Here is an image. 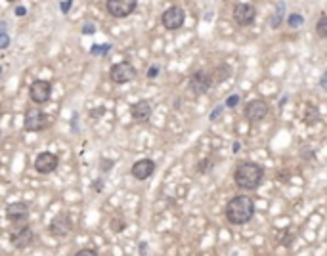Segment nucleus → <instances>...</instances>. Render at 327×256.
Returning <instances> with one entry per match:
<instances>
[{"label":"nucleus","mask_w":327,"mask_h":256,"mask_svg":"<svg viewBox=\"0 0 327 256\" xmlns=\"http://www.w3.org/2000/svg\"><path fill=\"white\" fill-rule=\"evenodd\" d=\"M262 178H264V168L259 162H251V160H243L235 166L233 172V182L237 188L245 190V192H253L261 186Z\"/></svg>","instance_id":"nucleus-1"},{"label":"nucleus","mask_w":327,"mask_h":256,"mask_svg":"<svg viewBox=\"0 0 327 256\" xmlns=\"http://www.w3.org/2000/svg\"><path fill=\"white\" fill-rule=\"evenodd\" d=\"M255 216V201L249 195H237L229 199L226 205V218L229 224L243 225L249 224Z\"/></svg>","instance_id":"nucleus-2"},{"label":"nucleus","mask_w":327,"mask_h":256,"mask_svg":"<svg viewBox=\"0 0 327 256\" xmlns=\"http://www.w3.org/2000/svg\"><path fill=\"white\" fill-rule=\"evenodd\" d=\"M136 79V69L131 62H119V64L111 65L109 69V80L113 84H127Z\"/></svg>","instance_id":"nucleus-3"},{"label":"nucleus","mask_w":327,"mask_h":256,"mask_svg":"<svg viewBox=\"0 0 327 256\" xmlns=\"http://www.w3.org/2000/svg\"><path fill=\"white\" fill-rule=\"evenodd\" d=\"M6 218L16 224L17 227H23V225L29 224V205L23 203V201H16V203H10L6 207Z\"/></svg>","instance_id":"nucleus-4"},{"label":"nucleus","mask_w":327,"mask_h":256,"mask_svg":"<svg viewBox=\"0 0 327 256\" xmlns=\"http://www.w3.org/2000/svg\"><path fill=\"white\" fill-rule=\"evenodd\" d=\"M23 125H25V130H27V132H42L44 128L50 125V117H48L42 109L31 107V109H27V113H25Z\"/></svg>","instance_id":"nucleus-5"},{"label":"nucleus","mask_w":327,"mask_h":256,"mask_svg":"<svg viewBox=\"0 0 327 256\" xmlns=\"http://www.w3.org/2000/svg\"><path fill=\"white\" fill-rule=\"evenodd\" d=\"M29 97L36 105L48 103L50 97H52V82L50 80H42V79L33 80L31 86H29Z\"/></svg>","instance_id":"nucleus-6"},{"label":"nucleus","mask_w":327,"mask_h":256,"mask_svg":"<svg viewBox=\"0 0 327 256\" xmlns=\"http://www.w3.org/2000/svg\"><path fill=\"white\" fill-rule=\"evenodd\" d=\"M186 21V12L180 6H170L166 8L161 16V23L166 31H178Z\"/></svg>","instance_id":"nucleus-7"},{"label":"nucleus","mask_w":327,"mask_h":256,"mask_svg":"<svg viewBox=\"0 0 327 256\" xmlns=\"http://www.w3.org/2000/svg\"><path fill=\"white\" fill-rule=\"evenodd\" d=\"M214 79H213V73L205 71V69H199L196 71L192 77H190V90L196 94V96H203L211 90Z\"/></svg>","instance_id":"nucleus-8"},{"label":"nucleus","mask_w":327,"mask_h":256,"mask_svg":"<svg viewBox=\"0 0 327 256\" xmlns=\"http://www.w3.org/2000/svg\"><path fill=\"white\" fill-rule=\"evenodd\" d=\"M73 231V218L69 212H60L48 224V233L52 237H65Z\"/></svg>","instance_id":"nucleus-9"},{"label":"nucleus","mask_w":327,"mask_h":256,"mask_svg":"<svg viewBox=\"0 0 327 256\" xmlns=\"http://www.w3.org/2000/svg\"><path fill=\"white\" fill-rule=\"evenodd\" d=\"M136 8H138L136 0H107L105 2V10L109 12V16H113L117 19L129 17L131 14H134Z\"/></svg>","instance_id":"nucleus-10"},{"label":"nucleus","mask_w":327,"mask_h":256,"mask_svg":"<svg viewBox=\"0 0 327 256\" xmlns=\"http://www.w3.org/2000/svg\"><path fill=\"white\" fill-rule=\"evenodd\" d=\"M257 19V8L247 2H239L233 6V21L241 27H249Z\"/></svg>","instance_id":"nucleus-11"},{"label":"nucleus","mask_w":327,"mask_h":256,"mask_svg":"<svg viewBox=\"0 0 327 256\" xmlns=\"http://www.w3.org/2000/svg\"><path fill=\"white\" fill-rule=\"evenodd\" d=\"M268 113H270V107L262 99H253V101H249L245 105V117L251 123H261L268 117Z\"/></svg>","instance_id":"nucleus-12"},{"label":"nucleus","mask_w":327,"mask_h":256,"mask_svg":"<svg viewBox=\"0 0 327 256\" xmlns=\"http://www.w3.org/2000/svg\"><path fill=\"white\" fill-rule=\"evenodd\" d=\"M58 164H60L58 155H54L50 151H42L34 159V170L40 172V174H50V172H54L58 168Z\"/></svg>","instance_id":"nucleus-13"},{"label":"nucleus","mask_w":327,"mask_h":256,"mask_svg":"<svg viewBox=\"0 0 327 256\" xmlns=\"http://www.w3.org/2000/svg\"><path fill=\"white\" fill-rule=\"evenodd\" d=\"M155 168H157V164H155V160L153 159H140L132 164L131 174L136 178V180L144 182V180H147V178L155 172Z\"/></svg>","instance_id":"nucleus-14"},{"label":"nucleus","mask_w":327,"mask_h":256,"mask_svg":"<svg viewBox=\"0 0 327 256\" xmlns=\"http://www.w3.org/2000/svg\"><path fill=\"white\" fill-rule=\"evenodd\" d=\"M33 241H34V231L31 229V225H23L16 233L10 235V243L16 249H27L29 245H33Z\"/></svg>","instance_id":"nucleus-15"},{"label":"nucleus","mask_w":327,"mask_h":256,"mask_svg":"<svg viewBox=\"0 0 327 256\" xmlns=\"http://www.w3.org/2000/svg\"><path fill=\"white\" fill-rule=\"evenodd\" d=\"M151 113H153V109H151V103L147 99H140L138 103H134L131 107V115L136 123H147Z\"/></svg>","instance_id":"nucleus-16"},{"label":"nucleus","mask_w":327,"mask_h":256,"mask_svg":"<svg viewBox=\"0 0 327 256\" xmlns=\"http://www.w3.org/2000/svg\"><path fill=\"white\" fill-rule=\"evenodd\" d=\"M283 16H285V4H278L276 6V14L272 16V19H270V27L272 29H278L281 23H283Z\"/></svg>","instance_id":"nucleus-17"},{"label":"nucleus","mask_w":327,"mask_h":256,"mask_svg":"<svg viewBox=\"0 0 327 256\" xmlns=\"http://www.w3.org/2000/svg\"><path fill=\"white\" fill-rule=\"evenodd\" d=\"M111 52V44H92L90 46V54L92 56H98V58H103Z\"/></svg>","instance_id":"nucleus-18"},{"label":"nucleus","mask_w":327,"mask_h":256,"mask_svg":"<svg viewBox=\"0 0 327 256\" xmlns=\"http://www.w3.org/2000/svg\"><path fill=\"white\" fill-rule=\"evenodd\" d=\"M316 32L320 38H327V14L320 16V19L316 23Z\"/></svg>","instance_id":"nucleus-19"},{"label":"nucleus","mask_w":327,"mask_h":256,"mask_svg":"<svg viewBox=\"0 0 327 256\" xmlns=\"http://www.w3.org/2000/svg\"><path fill=\"white\" fill-rule=\"evenodd\" d=\"M302 23H304V17H302L300 14H291V16H289V19H287V25H289V27H293V29L300 27Z\"/></svg>","instance_id":"nucleus-20"},{"label":"nucleus","mask_w":327,"mask_h":256,"mask_svg":"<svg viewBox=\"0 0 327 256\" xmlns=\"http://www.w3.org/2000/svg\"><path fill=\"white\" fill-rule=\"evenodd\" d=\"M239 101H241V96H239V94H231V96H228V99H226L224 107L233 109V107H237V105H239Z\"/></svg>","instance_id":"nucleus-21"},{"label":"nucleus","mask_w":327,"mask_h":256,"mask_svg":"<svg viewBox=\"0 0 327 256\" xmlns=\"http://www.w3.org/2000/svg\"><path fill=\"white\" fill-rule=\"evenodd\" d=\"M10 34L6 31H0V50H6L8 46H10Z\"/></svg>","instance_id":"nucleus-22"},{"label":"nucleus","mask_w":327,"mask_h":256,"mask_svg":"<svg viewBox=\"0 0 327 256\" xmlns=\"http://www.w3.org/2000/svg\"><path fill=\"white\" fill-rule=\"evenodd\" d=\"M99 162H101V164H99V170H101V172H109V170L113 168V164H115L113 160H109V159H101Z\"/></svg>","instance_id":"nucleus-23"},{"label":"nucleus","mask_w":327,"mask_h":256,"mask_svg":"<svg viewBox=\"0 0 327 256\" xmlns=\"http://www.w3.org/2000/svg\"><path fill=\"white\" fill-rule=\"evenodd\" d=\"M73 256H99L94 249H81V251H77Z\"/></svg>","instance_id":"nucleus-24"},{"label":"nucleus","mask_w":327,"mask_h":256,"mask_svg":"<svg viewBox=\"0 0 327 256\" xmlns=\"http://www.w3.org/2000/svg\"><path fill=\"white\" fill-rule=\"evenodd\" d=\"M94 32H96V25H94V23H84L82 34H94Z\"/></svg>","instance_id":"nucleus-25"},{"label":"nucleus","mask_w":327,"mask_h":256,"mask_svg":"<svg viewBox=\"0 0 327 256\" xmlns=\"http://www.w3.org/2000/svg\"><path fill=\"white\" fill-rule=\"evenodd\" d=\"M159 75V67L157 65H151L149 69H147V79H155Z\"/></svg>","instance_id":"nucleus-26"},{"label":"nucleus","mask_w":327,"mask_h":256,"mask_svg":"<svg viewBox=\"0 0 327 256\" xmlns=\"http://www.w3.org/2000/svg\"><path fill=\"white\" fill-rule=\"evenodd\" d=\"M73 8V2L71 0H67V2H60V10L64 12V14H69V10Z\"/></svg>","instance_id":"nucleus-27"},{"label":"nucleus","mask_w":327,"mask_h":256,"mask_svg":"<svg viewBox=\"0 0 327 256\" xmlns=\"http://www.w3.org/2000/svg\"><path fill=\"white\" fill-rule=\"evenodd\" d=\"M201 162H203V164H199V166H197V170H199V172H207V170L211 168V160L205 159V160H201Z\"/></svg>","instance_id":"nucleus-28"},{"label":"nucleus","mask_w":327,"mask_h":256,"mask_svg":"<svg viewBox=\"0 0 327 256\" xmlns=\"http://www.w3.org/2000/svg\"><path fill=\"white\" fill-rule=\"evenodd\" d=\"M222 109H224V105H218V107H216V109L211 113V121H216V119H218V115L222 113Z\"/></svg>","instance_id":"nucleus-29"},{"label":"nucleus","mask_w":327,"mask_h":256,"mask_svg":"<svg viewBox=\"0 0 327 256\" xmlns=\"http://www.w3.org/2000/svg\"><path fill=\"white\" fill-rule=\"evenodd\" d=\"M14 14H16V16H19V17H23V16L27 14V10H25V6H16Z\"/></svg>","instance_id":"nucleus-30"},{"label":"nucleus","mask_w":327,"mask_h":256,"mask_svg":"<svg viewBox=\"0 0 327 256\" xmlns=\"http://www.w3.org/2000/svg\"><path fill=\"white\" fill-rule=\"evenodd\" d=\"M320 86H322V90H326L327 92V71L322 75V79H320Z\"/></svg>","instance_id":"nucleus-31"},{"label":"nucleus","mask_w":327,"mask_h":256,"mask_svg":"<svg viewBox=\"0 0 327 256\" xmlns=\"http://www.w3.org/2000/svg\"><path fill=\"white\" fill-rule=\"evenodd\" d=\"M94 190H96V192H101V178H98V180H96V182H94Z\"/></svg>","instance_id":"nucleus-32"},{"label":"nucleus","mask_w":327,"mask_h":256,"mask_svg":"<svg viewBox=\"0 0 327 256\" xmlns=\"http://www.w3.org/2000/svg\"><path fill=\"white\" fill-rule=\"evenodd\" d=\"M239 149H241V144H239V142H235V144H233V153H237Z\"/></svg>","instance_id":"nucleus-33"},{"label":"nucleus","mask_w":327,"mask_h":256,"mask_svg":"<svg viewBox=\"0 0 327 256\" xmlns=\"http://www.w3.org/2000/svg\"><path fill=\"white\" fill-rule=\"evenodd\" d=\"M0 77H2V67H0Z\"/></svg>","instance_id":"nucleus-34"},{"label":"nucleus","mask_w":327,"mask_h":256,"mask_svg":"<svg viewBox=\"0 0 327 256\" xmlns=\"http://www.w3.org/2000/svg\"><path fill=\"white\" fill-rule=\"evenodd\" d=\"M0 138H2V132H0Z\"/></svg>","instance_id":"nucleus-35"}]
</instances>
